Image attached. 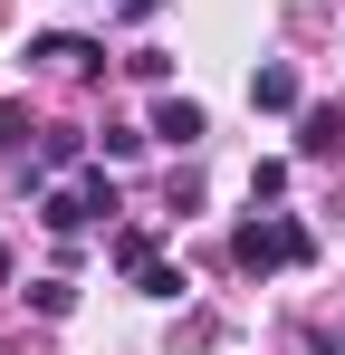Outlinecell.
<instances>
[{"label": "cell", "instance_id": "1", "mask_svg": "<svg viewBox=\"0 0 345 355\" xmlns=\"http://www.w3.org/2000/svg\"><path fill=\"white\" fill-rule=\"evenodd\" d=\"M230 259H240L249 279H269V269L317 259V231H307V221H288V211H259V221H240V231H230Z\"/></svg>", "mask_w": 345, "mask_h": 355}, {"label": "cell", "instance_id": "2", "mask_svg": "<svg viewBox=\"0 0 345 355\" xmlns=\"http://www.w3.org/2000/svg\"><path fill=\"white\" fill-rule=\"evenodd\" d=\"M29 58H48L57 77H106V49H96V39H67V29H48V39H29Z\"/></svg>", "mask_w": 345, "mask_h": 355}, {"label": "cell", "instance_id": "3", "mask_svg": "<svg viewBox=\"0 0 345 355\" xmlns=\"http://www.w3.org/2000/svg\"><path fill=\"white\" fill-rule=\"evenodd\" d=\"M297 154H307V164H336L345 154V116L336 106H307V116H297Z\"/></svg>", "mask_w": 345, "mask_h": 355}, {"label": "cell", "instance_id": "4", "mask_svg": "<svg viewBox=\"0 0 345 355\" xmlns=\"http://www.w3.org/2000/svg\"><path fill=\"white\" fill-rule=\"evenodd\" d=\"M249 106H259V116H297V67L269 58L259 77H249Z\"/></svg>", "mask_w": 345, "mask_h": 355}, {"label": "cell", "instance_id": "5", "mask_svg": "<svg viewBox=\"0 0 345 355\" xmlns=\"http://www.w3.org/2000/svg\"><path fill=\"white\" fill-rule=\"evenodd\" d=\"M154 135H163V144H202V106H192V96H163V106H154Z\"/></svg>", "mask_w": 345, "mask_h": 355}, {"label": "cell", "instance_id": "6", "mask_svg": "<svg viewBox=\"0 0 345 355\" xmlns=\"http://www.w3.org/2000/svg\"><path fill=\"white\" fill-rule=\"evenodd\" d=\"M77 154H87V135H77V125L39 135V173H77Z\"/></svg>", "mask_w": 345, "mask_h": 355}, {"label": "cell", "instance_id": "7", "mask_svg": "<svg viewBox=\"0 0 345 355\" xmlns=\"http://www.w3.org/2000/svg\"><path fill=\"white\" fill-rule=\"evenodd\" d=\"M39 221H48V231H87V221H96V211H87V192H77V182H67V192H48V211H39Z\"/></svg>", "mask_w": 345, "mask_h": 355}, {"label": "cell", "instance_id": "8", "mask_svg": "<svg viewBox=\"0 0 345 355\" xmlns=\"http://www.w3.org/2000/svg\"><path fill=\"white\" fill-rule=\"evenodd\" d=\"M29 307H39V317H67L77 288H67V279H29Z\"/></svg>", "mask_w": 345, "mask_h": 355}, {"label": "cell", "instance_id": "9", "mask_svg": "<svg viewBox=\"0 0 345 355\" xmlns=\"http://www.w3.org/2000/svg\"><path fill=\"white\" fill-rule=\"evenodd\" d=\"M115 269H154V231H115Z\"/></svg>", "mask_w": 345, "mask_h": 355}, {"label": "cell", "instance_id": "10", "mask_svg": "<svg viewBox=\"0 0 345 355\" xmlns=\"http://www.w3.org/2000/svg\"><path fill=\"white\" fill-rule=\"evenodd\" d=\"M134 288H144V297H182V269H172V259H154V269H134Z\"/></svg>", "mask_w": 345, "mask_h": 355}, {"label": "cell", "instance_id": "11", "mask_svg": "<svg viewBox=\"0 0 345 355\" xmlns=\"http://www.w3.org/2000/svg\"><path fill=\"white\" fill-rule=\"evenodd\" d=\"M77 192H87V211H115V182H106V164H87V173H77Z\"/></svg>", "mask_w": 345, "mask_h": 355}, {"label": "cell", "instance_id": "12", "mask_svg": "<svg viewBox=\"0 0 345 355\" xmlns=\"http://www.w3.org/2000/svg\"><path fill=\"white\" fill-rule=\"evenodd\" d=\"M0 144H29V106H0Z\"/></svg>", "mask_w": 345, "mask_h": 355}, {"label": "cell", "instance_id": "13", "mask_svg": "<svg viewBox=\"0 0 345 355\" xmlns=\"http://www.w3.org/2000/svg\"><path fill=\"white\" fill-rule=\"evenodd\" d=\"M317 355H345V327H326V336H317Z\"/></svg>", "mask_w": 345, "mask_h": 355}, {"label": "cell", "instance_id": "14", "mask_svg": "<svg viewBox=\"0 0 345 355\" xmlns=\"http://www.w3.org/2000/svg\"><path fill=\"white\" fill-rule=\"evenodd\" d=\"M115 10H125V19H154V0H115Z\"/></svg>", "mask_w": 345, "mask_h": 355}, {"label": "cell", "instance_id": "15", "mask_svg": "<svg viewBox=\"0 0 345 355\" xmlns=\"http://www.w3.org/2000/svg\"><path fill=\"white\" fill-rule=\"evenodd\" d=\"M0 288H10V240H0Z\"/></svg>", "mask_w": 345, "mask_h": 355}]
</instances>
